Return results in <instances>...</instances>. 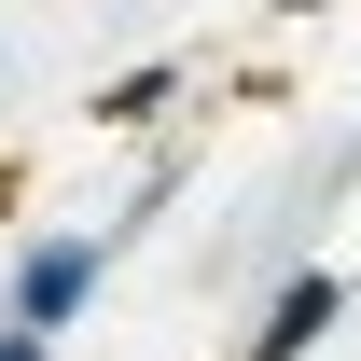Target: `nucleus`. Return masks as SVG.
<instances>
[{"label": "nucleus", "mask_w": 361, "mask_h": 361, "mask_svg": "<svg viewBox=\"0 0 361 361\" xmlns=\"http://www.w3.org/2000/svg\"><path fill=\"white\" fill-rule=\"evenodd\" d=\"M334 319H348V278H334V264H292L264 292V319H250V361H306Z\"/></svg>", "instance_id": "f03ea898"}, {"label": "nucleus", "mask_w": 361, "mask_h": 361, "mask_svg": "<svg viewBox=\"0 0 361 361\" xmlns=\"http://www.w3.org/2000/svg\"><path fill=\"white\" fill-rule=\"evenodd\" d=\"M278 14H319V0H278Z\"/></svg>", "instance_id": "39448f33"}, {"label": "nucleus", "mask_w": 361, "mask_h": 361, "mask_svg": "<svg viewBox=\"0 0 361 361\" xmlns=\"http://www.w3.org/2000/svg\"><path fill=\"white\" fill-rule=\"evenodd\" d=\"M0 361H56V348H42V334H14V319H0Z\"/></svg>", "instance_id": "20e7f679"}, {"label": "nucleus", "mask_w": 361, "mask_h": 361, "mask_svg": "<svg viewBox=\"0 0 361 361\" xmlns=\"http://www.w3.org/2000/svg\"><path fill=\"white\" fill-rule=\"evenodd\" d=\"M167 97H180V70H167V56H139L126 84L97 97V126H167Z\"/></svg>", "instance_id": "7ed1b4c3"}, {"label": "nucleus", "mask_w": 361, "mask_h": 361, "mask_svg": "<svg viewBox=\"0 0 361 361\" xmlns=\"http://www.w3.org/2000/svg\"><path fill=\"white\" fill-rule=\"evenodd\" d=\"M97 278H111V236H28V250H14V292H0V319L56 348V334L97 306Z\"/></svg>", "instance_id": "f257e3e1"}]
</instances>
